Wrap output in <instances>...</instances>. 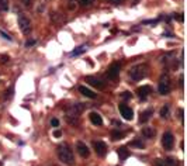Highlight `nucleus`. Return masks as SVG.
<instances>
[{"mask_svg":"<svg viewBox=\"0 0 187 166\" xmlns=\"http://www.w3.org/2000/svg\"><path fill=\"white\" fill-rule=\"evenodd\" d=\"M51 125L52 127H58L59 125V120H58V118H52V120H51Z\"/></svg>","mask_w":187,"mask_h":166,"instance_id":"cd10ccee","label":"nucleus"},{"mask_svg":"<svg viewBox=\"0 0 187 166\" xmlns=\"http://www.w3.org/2000/svg\"><path fill=\"white\" fill-rule=\"evenodd\" d=\"M79 92L83 94V96H86V97H89V99H94L96 97V93H93L90 89H87L86 86H80L79 87Z\"/></svg>","mask_w":187,"mask_h":166,"instance_id":"4468645a","label":"nucleus"},{"mask_svg":"<svg viewBox=\"0 0 187 166\" xmlns=\"http://www.w3.org/2000/svg\"><path fill=\"white\" fill-rule=\"evenodd\" d=\"M0 10H3V11L9 10V2L7 0H0Z\"/></svg>","mask_w":187,"mask_h":166,"instance_id":"aec40b11","label":"nucleus"},{"mask_svg":"<svg viewBox=\"0 0 187 166\" xmlns=\"http://www.w3.org/2000/svg\"><path fill=\"white\" fill-rule=\"evenodd\" d=\"M24 2V6H30L31 4V0H23Z\"/></svg>","mask_w":187,"mask_h":166,"instance_id":"72a5a7b5","label":"nucleus"},{"mask_svg":"<svg viewBox=\"0 0 187 166\" xmlns=\"http://www.w3.org/2000/svg\"><path fill=\"white\" fill-rule=\"evenodd\" d=\"M153 166H168V165H166V162L165 161H162V159H155Z\"/></svg>","mask_w":187,"mask_h":166,"instance_id":"5701e85b","label":"nucleus"},{"mask_svg":"<svg viewBox=\"0 0 187 166\" xmlns=\"http://www.w3.org/2000/svg\"><path fill=\"white\" fill-rule=\"evenodd\" d=\"M0 34H2V35H3V38H6V40L11 41V37H10V35H9V34H6V33H4L3 30H0Z\"/></svg>","mask_w":187,"mask_h":166,"instance_id":"c85d7f7f","label":"nucleus"},{"mask_svg":"<svg viewBox=\"0 0 187 166\" xmlns=\"http://www.w3.org/2000/svg\"><path fill=\"white\" fill-rule=\"evenodd\" d=\"M125 134L121 132V131H113L111 132V138H113V141H118V140H122L124 138Z\"/></svg>","mask_w":187,"mask_h":166,"instance_id":"a211bd4d","label":"nucleus"},{"mask_svg":"<svg viewBox=\"0 0 187 166\" xmlns=\"http://www.w3.org/2000/svg\"><path fill=\"white\" fill-rule=\"evenodd\" d=\"M86 82H87L89 85H92V86H94V87H97V89H103L104 87V83L100 79H97V78H94V76H87L86 78Z\"/></svg>","mask_w":187,"mask_h":166,"instance_id":"9b49d317","label":"nucleus"},{"mask_svg":"<svg viewBox=\"0 0 187 166\" xmlns=\"http://www.w3.org/2000/svg\"><path fill=\"white\" fill-rule=\"evenodd\" d=\"M4 97H6V99H11V97H13V87H10L9 90H6V94H4Z\"/></svg>","mask_w":187,"mask_h":166,"instance_id":"a878e982","label":"nucleus"},{"mask_svg":"<svg viewBox=\"0 0 187 166\" xmlns=\"http://www.w3.org/2000/svg\"><path fill=\"white\" fill-rule=\"evenodd\" d=\"M118 108H120V113H121V115L125 118V120H132L134 118V111L131 110V107H128L127 104H120L118 106Z\"/></svg>","mask_w":187,"mask_h":166,"instance_id":"1a4fd4ad","label":"nucleus"},{"mask_svg":"<svg viewBox=\"0 0 187 166\" xmlns=\"http://www.w3.org/2000/svg\"><path fill=\"white\" fill-rule=\"evenodd\" d=\"M136 93H138V96H139L141 99H146V96L150 93V87H149V86H142V87H138Z\"/></svg>","mask_w":187,"mask_h":166,"instance_id":"ddd939ff","label":"nucleus"},{"mask_svg":"<svg viewBox=\"0 0 187 166\" xmlns=\"http://www.w3.org/2000/svg\"><path fill=\"white\" fill-rule=\"evenodd\" d=\"M56 154H58V158L61 162H63L65 165L72 166L75 163V156H73V151L70 149L69 145H59L58 149H56Z\"/></svg>","mask_w":187,"mask_h":166,"instance_id":"f257e3e1","label":"nucleus"},{"mask_svg":"<svg viewBox=\"0 0 187 166\" xmlns=\"http://www.w3.org/2000/svg\"><path fill=\"white\" fill-rule=\"evenodd\" d=\"M93 148H94L96 154L99 156H106L107 154V145L104 144L103 141H94L93 142Z\"/></svg>","mask_w":187,"mask_h":166,"instance_id":"423d86ee","label":"nucleus"},{"mask_svg":"<svg viewBox=\"0 0 187 166\" xmlns=\"http://www.w3.org/2000/svg\"><path fill=\"white\" fill-rule=\"evenodd\" d=\"M142 135L148 140H150V138L155 137V129L152 127H145V128H142Z\"/></svg>","mask_w":187,"mask_h":166,"instance_id":"2eb2a0df","label":"nucleus"},{"mask_svg":"<svg viewBox=\"0 0 187 166\" xmlns=\"http://www.w3.org/2000/svg\"><path fill=\"white\" fill-rule=\"evenodd\" d=\"M175 19H177V20H179V21H183V20H184V17H183V16H182V14H180V16H175Z\"/></svg>","mask_w":187,"mask_h":166,"instance_id":"473e14b6","label":"nucleus"},{"mask_svg":"<svg viewBox=\"0 0 187 166\" xmlns=\"http://www.w3.org/2000/svg\"><path fill=\"white\" fill-rule=\"evenodd\" d=\"M9 59H10L9 56L4 55V56H2V61H0V62H2V63H6V62H9Z\"/></svg>","mask_w":187,"mask_h":166,"instance_id":"2f4dec72","label":"nucleus"},{"mask_svg":"<svg viewBox=\"0 0 187 166\" xmlns=\"http://www.w3.org/2000/svg\"><path fill=\"white\" fill-rule=\"evenodd\" d=\"M90 121L94 124V125H101L103 124V118H101V115L99 114V113H96V111H93V113H90Z\"/></svg>","mask_w":187,"mask_h":166,"instance_id":"f8f14e48","label":"nucleus"},{"mask_svg":"<svg viewBox=\"0 0 187 166\" xmlns=\"http://www.w3.org/2000/svg\"><path fill=\"white\" fill-rule=\"evenodd\" d=\"M169 115V106H163L161 110V117L162 118H168Z\"/></svg>","mask_w":187,"mask_h":166,"instance_id":"6ab92c4d","label":"nucleus"},{"mask_svg":"<svg viewBox=\"0 0 187 166\" xmlns=\"http://www.w3.org/2000/svg\"><path fill=\"white\" fill-rule=\"evenodd\" d=\"M84 49H86V47H84V45H82V47H79V48H77V49H75V51L73 52H72V55H80V54H82V52H84Z\"/></svg>","mask_w":187,"mask_h":166,"instance_id":"412c9836","label":"nucleus"},{"mask_svg":"<svg viewBox=\"0 0 187 166\" xmlns=\"http://www.w3.org/2000/svg\"><path fill=\"white\" fill-rule=\"evenodd\" d=\"M131 145H132V147H138V148H141V149H142V148H143L142 141H138V140H136V141H132V142H131Z\"/></svg>","mask_w":187,"mask_h":166,"instance_id":"b1692460","label":"nucleus"},{"mask_svg":"<svg viewBox=\"0 0 187 166\" xmlns=\"http://www.w3.org/2000/svg\"><path fill=\"white\" fill-rule=\"evenodd\" d=\"M117 152H118V156H120V159H121V161H125V159L129 156V151L125 147H120Z\"/></svg>","mask_w":187,"mask_h":166,"instance_id":"dca6fc26","label":"nucleus"},{"mask_svg":"<svg viewBox=\"0 0 187 166\" xmlns=\"http://www.w3.org/2000/svg\"><path fill=\"white\" fill-rule=\"evenodd\" d=\"M180 86L183 87V76H180Z\"/></svg>","mask_w":187,"mask_h":166,"instance_id":"f704fd0d","label":"nucleus"},{"mask_svg":"<svg viewBox=\"0 0 187 166\" xmlns=\"http://www.w3.org/2000/svg\"><path fill=\"white\" fill-rule=\"evenodd\" d=\"M120 69H121V65H120L118 62H114L113 65L108 68V70H107V78L115 79L118 76V73H120Z\"/></svg>","mask_w":187,"mask_h":166,"instance_id":"6e6552de","label":"nucleus"},{"mask_svg":"<svg viewBox=\"0 0 187 166\" xmlns=\"http://www.w3.org/2000/svg\"><path fill=\"white\" fill-rule=\"evenodd\" d=\"M84 110V104L82 103H76V104H70L69 107L66 108V118H68V121L69 122H73L76 121L79 115L83 113Z\"/></svg>","mask_w":187,"mask_h":166,"instance_id":"7ed1b4c3","label":"nucleus"},{"mask_svg":"<svg viewBox=\"0 0 187 166\" xmlns=\"http://www.w3.org/2000/svg\"><path fill=\"white\" fill-rule=\"evenodd\" d=\"M148 73V66L145 63H138V65H134V66L129 69V78L134 82L142 80Z\"/></svg>","mask_w":187,"mask_h":166,"instance_id":"f03ea898","label":"nucleus"},{"mask_svg":"<svg viewBox=\"0 0 187 166\" xmlns=\"http://www.w3.org/2000/svg\"><path fill=\"white\" fill-rule=\"evenodd\" d=\"M152 114H153V111H152V110H146V111H143V113H141L139 121L142 122V124H143V122H146L150 118V115H152Z\"/></svg>","mask_w":187,"mask_h":166,"instance_id":"f3484780","label":"nucleus"},{"mask_svg":"<svg viewBox=\"0 0 187 166\" xmlns=\"http://www.w3.org/2000/svg\"><path fill=\"white\" fill-rule=\"evenodd\" d=\"M76 148H77V152H79V155H80L82 158H89V155H90V151H89L87 145L83 144V142H77Z\"/></svg>","mask_w":187,"mask_h":166,"instance_id":"9d476101","label":"nucleus"},{"mask_svg":"<svg viewBox=\"0 0 187 166\" xmlns=\"http://www.w3.org/2000/svg\"><path fill=\"white\" fill-rule=\"evenodd\" d=\"M121 97L122 99H129V97H131V93H128V92H124L121 94Z\"/></svg>","mask_w":187,"mask_h":166,"instance_id":"7c9ffc66","label":"nucleus"},{"mask_svg":"<svg viewBox=\"0 0 187 166\" xmlns=\"http://www.w3.org/2000/svg\"><path fill=\"white\" fill-rule=\"evenodd\" d=\"M54 137H55V138H61V137H62V131H61V129H55V131H54Z\"/></svg>","mask_w":187,"mask_h":166,"instance_id":"bb28decb","label":"nucleus"},{"mask_svg":"<svg viewBox=\"0 0 187 166\" xmlns=\"http://www.w3.org/2000/svg\"><path fill=\"white\" fill-rule=\"evenodd\" d=\"M34 44H35V40H28L26 42V47H27V48H30V47H33Z\"/></svg>","mask_w":187,"mask_h":166,"instance_id":"c756f323","label":"nucleus"},{"mask_svg":"<svg viewBox=\"0 0 187 166\" xmlns=\"http://www.w3.org/2000/svg\"><path fill=\"white\" fill-rule=\"evenodd\" d=\"M19 27L20 30H21L24 34H30L31 33V23H30V20L27 19L24 14H19Z\"/></svg>","mask_w":187,"mask_h":166,"instance_id":"39448f33","label":"nucleus"},{"mask_svg":"<svg viewBox=\"0 0 187 166\" xmlns=\"http://www.w3.org/2000/svg\"><path fill=\"white\" fill-rule=\"evenodd\" d=\"M113 2H120V0H113Z\"/></svg>","mask_w":187,"mask_h":166,"instance_id":"c9c22d12","label":"nucleus"},{"mask_svg":"<svg viewBox=\"0 0 187 166\" xmlns=\"http://www.w3.org/2000/svg\"><path fill=\"white\" fill-rule=\"evenodd\" d=\"M162 144H163L165 149H172V148H173V144H175V138H173V134H172V132L163 134V137H162Z\"/></svg>","mask_w":187,"mask_h":166,"instance_id":"0eeeda50","label":"nucleus"},{"mask_svg":"<svg viewBox=\"0 0 187 166\" xmlns=\"http://www.w3.org/2000/svg\"><path fill=\"white\" fill-rule=\"evenodd\" d=\"M165 162H166V165H170V166H176L177 165V161L176 159H173V158H168Z\"/></svg>","mask_w":187,"mask_h":166,"instance_id":"4be33fe9","label":"nucleus"},{"mask_svg":"<svg viewBox=\"0 0 187 166\" xmlns=\"http://www.w3.org/2000/svg\"><path fill=\"white\" fill-rule=\"evenodd\" d=\"M93 2H94V0H79V3H80L82 6H90Z\"/></svg>","mask_w":187,"mask_h":166,"instance_id":"393cba45","label":"nucleus"},{"mask_svg":"<svg viewBox=\"0 0 187 166\" xmlns=\"http://www.w3.org/2000/svg\"><path fill=\"white\" fill-rule=\"evenodd\" d=\"M158 90L161 94H169L170 93V79H169L168 75H165V76H162L161 79V83H159L158 86Z\"/></svg>","mask_w":187,"mask_h":166,"instance_id":"20e7f679","label":"nucleus"}]
</instances>
